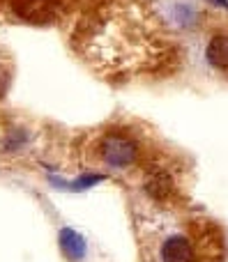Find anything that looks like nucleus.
Wrapping results in <instances>:
<instances>
[{
    "label": "nucleus",
    "mask_w": 228,
    "mask_h": 262,
    "mask_svg": "<svg viewBox=\"0 0 228 262\" xmlns=\"http://www.w3.org/2000/svg\"><path fill=\"white\" fill-rule=\"evenodd\" d=\"M146 193L155 200H164L166 195L173 191V180L166 175L164 170H152L150 175L146 177V184H143Z\"/></svg>",
    "instance_id": "4"
},
{
    "label": "nucleus",
    "mask_w": 228,
    "mask_h": 262,
    "mask_svg": "<svg viewBox=\"0 0 228 262\" xmlns=\"http://www.w3.org/2000/svg\"><path fill=\"white\" fill-rule=\"evenodd\" d=\"M205 58H208V62L217 69L228 67V37L226 35L212 37L208 49H205Z\"/></svg>",
    "instance_id": "5"
},
{
    "label": "nucleus",
    "mask_w": 228,
    "mask_h": 262,
    "mask_svg": "<svg viewBox=\"0 0 228 262\" xmlns=\"http://www.w3.org/2000/svg\"><path fill=\"white\" fill-rule=\"evenodd\" d=\"M138 147L129 136L122 134H109L101 140V159L111 168H127L136 161Z\"/></svg>",
    "instance_id": "1"
},
{
    "label": "nucleus",
    "mask_w": 228,
    "mask_h": 262,
    "mask_svg": "<svg viewBox=\"0 0 228 262\" xmlns=\"http://www.w3.org/2000/svg\"><path fill=\"white\" fill-rule=\"evenodd\" d=\"M212 5H221V7H228V0H210Z\"/></svg>",
    "instance_id": "7"
},
{
    "label": "nucleus",
    "mask_w": 228,
    "mask_h": 262,
    "mask_svg": "<svg viewBox=\"0 0 228 262\" xmlns=\"http://www.w3.org/2000/svg\"><path fill=\"white\" fill-rule=\"evenodd\" d=\"M104 177L101 175H88V177H81V180H76L72 184V189H76V191H81V189H90L92 184H97V182H101Z\"/></svg>",
    "instance_id": "6"
},
{
    "label": "nucleus",
    "mask_w": 228,
    "mask_h": 262,
    "mask_svg": "<svg viewBox=\"0 0 228 262\" xmlns=\"http://www.w3.org/2000/svg\"><path fill=\"white\" fill-rule=\"evenodd\" d=\"M58 242H60V251H63V255L67 260L81 262L83 258H86V253H88L86 237L78 235L76 230H72V228H63V230H60Z\"/></svg>",
    "instance_id": "2"
},
{
    "label": "nucleus",
    "mask_w": 228,
    "mask_h": 262,
    "mask_svg": "<svg viewBox=\"0 0 228 262\" xmlns=\"http://www.w3.org/2000/svg\"><path fill=\"white\" fill-rule=\"evenodd\" d=\"M161 258H164V262H192L194 249L187 237L173 235L161 244Z\"/></svg>",
    "instance_id": "3"
}]
</instances>
